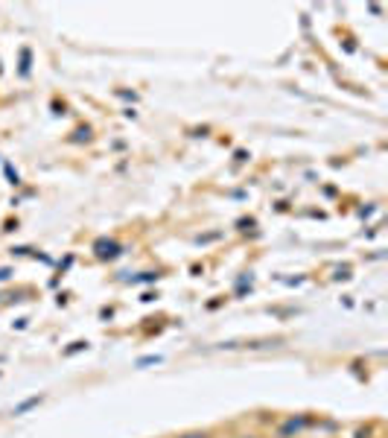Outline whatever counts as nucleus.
I'll use <instances>...</instances> for the list:
<instances>
[{
    "mask_svg": "<svg viewBox=\"0 0 388 438\" xmlns=\"http://www.w3.org/2000/svg\"><path fill=\"white\" fill-rule=\"evenodd\" d=\"M94 251H97L99 260H114L120 254V243H114V239H99V243L94 246Z\"/></svg>",
    "mask_w": 388,
    "mask_h": 438,
    "instance_id": "obj_2",
    "label": "nucleus"
},
{
    "mask_svg": "<svg viewBox=\"0 0 388 438\" xmlns=\"http://www.w3.org/2000/svg\"><path fill=\"white\" fill-rule=\"evenodd\" d=\"M310 427V421H307V415H289V418L280 424V430H277V438H295V435H301Z\"/></svg>",
    "mask_w": 388,
    "mask_h": 438,
    "instance_id": "obj_1",
    "label": "nucleus"
},
{
    "mask_svg": "<svg viewBox=\"0 0 388 438\" xmlns=\"http://www.w3.org/2000/svg\"><path fill=\"white\" fill-rule=\"evenodd\" d=\"M35 403H41V398H30V401H24V403H20V406L15 409V415H24V412H27V409H32Z\"/></svg>",
    "mask_w": 388,
    "mask_h": 438,
    "instance_id": "obj_4",
    "label": "nucleus"
},
{
    "mask_svg": "<svg viewBox=\"0 0 388 438\" xmlns=\"http://www.w3.org/2000/svg\"><path fill=\"white\" fill-rule=\"evenodd\" d=\"M149 362H158V357H146V360H138V365H149Z\"/></svg>",
    "mask_w": 388,
    "mask_h": 438,
    "instance_id": "obj_5",
    "label": "nucleus"
},
{
    "mask_svg": "<svg viewBox=\"0 0 388 438\" xmlns=\"http://www.w3.org/2000/svg\"><path fill=\"white\" fill-rule=\"evenodd\" d=\"M176 438H213V432L210 430H187V432H181Z\"/></svg>",
    "mask_w": 388,
    "mask_h": 438,
    "instance_id": "obj_3",
    "label": "nucleus"
},
{
    "mask_svg": "<svg viewBox=\"0 0 388 438\" xmlns=\"http://www.w3.org/2000/svg\"><path fill=\"white\" fill-rule=\"evenodd\" d=\"M243 438H257V435H243Z\"/></svg>",
    "mask_w": 388,
    "mask_h": 438,
    "instance_id": "obj_6",
    "label": "nucleus"
}]
</instances>
